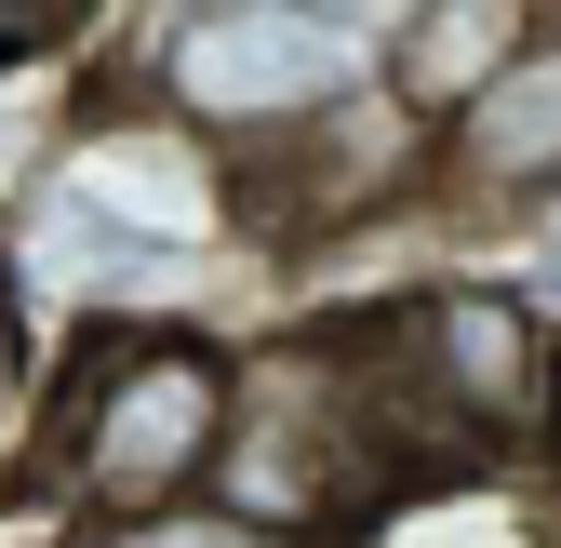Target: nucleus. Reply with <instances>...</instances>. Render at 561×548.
Here are the masks:
<instances>
[{
    "label": "nucleus",
    "mask_w": 561,
    "mask_h": 548,
    "mask_svg": "<svg viewBox=\"0 0 561 548\" xmlns=\"http://www.w3.org/2000/svg\"><path fill=\"white\" fill-rule=\"evenodd\" d=\"M228 401H241L228 334H201V321H81L41 375V415H27V495L67 535L174 509V495L215 482Z\"/></svg>",
    "instance_id": "1"
},
{
    "label": "nucleus",
    "mask_w": 561,
    "mask_h": 548,
    "mask_svg": "<svg viewBox=\"0 0 561 548\" xmlns=\"http://www.w3.org/2000/svg\"><path fill=\"white\" fill-rule=\"evenodd\" d=\"M107 41H121L107 94L161 107L215 161H254L280 134L334 121L347 94H375L388 0H174V14H134Z\"/></svg>",
    "instance_id": "2"
},
{
    "label": "nucleus",
    "mask_w": 561,
    "mask_h": 548,
    "mask_svg": "<svg viewBox=\"0 0 561 548\" xmlns=\"http://www.w3.org/2000/svg\"><path fill=\"white\" fill-rule=\"evenodd\" d=\"M215 509H241L254 535H295V548H347L401 482L388 455L362 429V375H347V334L334 308L267 334V349H241V401H228V455L215 482H201Z\"/></svg>",
    "instance_id": "3"
},
{
    "label": "nucleus",
    "mask_w": 561,
    "mask_h": 548,
    "mask_svg": "<svg viewBox=\"0 0 561 548\" xmlns=\"http://www.w3.org/2000/svg\"><path fill=\"white\" fill-rule=\"evenodd\" d=\"M228 187H241V241L334 254V241H362V228H428V134H414L388 94H347L334 121L228 161Z\"/></svg>",
    "instance_id": "4"
},
{
    "label": "nucleus",
    "mask_w": 561,
    "mask_h": 548,
    "mask_svg": "<svg viewBox=\"0 0 561 548\" xmlns=\"http://www.w3.org/2000/svg\"><path fill=\"white\" fill-rule=\"evenodd\" d=\"M548 187H561V0H535V41L481 81V107L428 134V228L495 241Z\"/></svg>",
    "instance_id": "5"
},
{
    "label": "nucleus",
    "mask_w": 561,
    "mask_h": 548,
    "mask_svg": "<svg viewBox=\"0 0 561 548\" xmlns=\"http://www.w3.org/2000/svg\"><path fill=\"white\" fill-rule=\"evenodd\" d=\"M535 41V0H388V67H375V94L414 121V134H442L481 107V81Z\"/></svg>",
    "instance_id": "6"
},
{
    "label": "nucleus",
    "mask_w": 561,
    "mask_h": 548,
    "mask_svg": "<svg viewBox=\"0 0 561 548\" xmlns=\"http://www.w3.org/2000/svg\"><path fill=\"white\" fill-rule=\"evenodd\" d=\"M54 548H295V535H254L215 495H174V509H134V522H81V535H54Z\"/></svg>",
    "instance_id": "7"
},
{
    "label": "nucleus",
    "mask_w": 561,
    "mask_h": 548,
    "mask_svg": "<svg viewBox=\"0 0 561 548\" xmlns=\"http://www.w3.org/2000/svg\"><path fill=\"white\" fill-rule=\"evenodd\" d=\"M495 282H508V295L561 334V187L535 201V215H508V228H495Z\"/></svg>",
    "instance_id": "8"
},
{
    "label": "nucleus",
    "mask_w": 561,
    "mask_h": 548,
    "mask_svg": "<svg viewBox=\"0 0 561 548\" xmlns=\"http://www.w3.org/2000/svg\"><path fill=\"white\" fill-rule=\"evenodd\" d=\"M522 468H535V482L561 495V362H548V415H535V455H522Z\"/></svg>",
    "instance_id": "9"
}]
</instances>
